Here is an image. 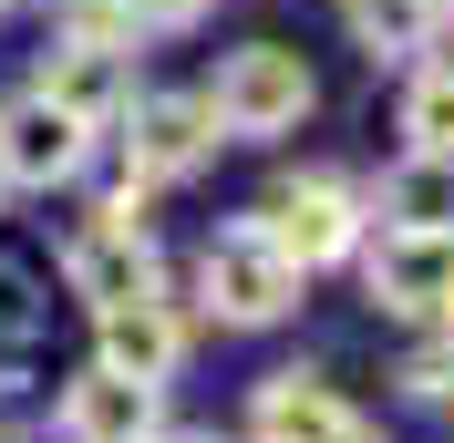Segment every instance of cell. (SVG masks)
I'll return each instance as SVG.
<instances>
[{
	"label": "cell",
	"mask_w": 454,
	"mask_h": 443,
	"mask_svg": "<svg viewBox=\"0 0 454 443\" xmlns=\"http://www.w3.org/2000/svg\"><path fill=\"white\" fill-rule=\"evenodd\" d=\"M197 299L217 309L227 330H269V320H289V299H300V258L248 217V227H227L217 248L197 258Z\"/></svg>",
	"instance_id": "6da1fadb"
},
{
	"label": "cell",
	"mask_w": 454,
	"mask_h": 443,
	"mask_svg": "<svg viewBox=\"0 0 454 443\" xmlns=\"http://www.w3.org/2000/svg\"><path fill=\"white\" fill-rule=\"evenodd\" d=\"M217 124L227 135H289L300 113L320 104V83H310V62L289 52V42H248V52H227L217 62Z\"/></svg>",
	"instance_id": "7a4b0ae2"
},
{
	"label": "cell",
	"mask_w": 454,
	"mask_h": 443,
	"mask_svg": "<svg viewBox=\"0 0 454 443\" xmlns=\"http://www.w3.org/2000/svg\"><path fill=\"white\" fill-rule=\"evenodd\" d=\"M372 299L393 320H444L454 309V227H382V248L362 258Z\"/></svg>",
	"instance_id": "3957f363"
},
{
	"label": "cell",
	"mask_w": 454,
	"mask_h": 443,
	"mask_svg": "<svg viewBox=\"0 0 454 443\" xmlns=\"http://www.w3.org/2000/svg\"><path fill=\"white\" fill-rule=\"evenodd\" d=\"M83 155H93V124H73L52 93L0 104V186H73Z\"/></svg>",
	"instance_id": "277c9868"
},
{
	"label": "cell",
	"mask_w": 454,
	"mask_h": 443,
	"mask_svg": "<svg viewBox=\"0 0 454 443\" xmlns=\"http://www.w3.org/2000/svg\"><path fill=\"white\" fill-rule=\"evenodd\" d=\"M258 227H269V237L300 258V278L362 248V206H351V186H331V175H300V186H279L269 206H258Z\"/></svg>",
	"instance_id": "5b68a950"
},
{
	"label": "cell",
	"mask_w": 454,
	"mask_h": 443,
	"mask_svg": "<svg viewBox=\"0 0 454 443\" xmlns=\"http://www.w3.org/2000/svg\"><path fill=\"white\" fill-rule=\"evenodd\" d=\"M124 124H135V175L145 186H166V175H197L207 155H217V104H207V93H145V104H124Z\"/></svg>",
	"instance_id": "8992f818"
},
{
	"label": "cell",
	"mask_w": 454,
	"mask_h": 443,
	"mask_svg": "<svg viewBox=\"0 0 454 443\" xmlns=\"http://www.w3.org/2000/svg\"><path fill=\"white\" fill-rule=\"evenodd\" d=\"M248 433H258V443H382L331 382H320V371H269L258 402H248Z\"/></svg>",
	"instance_id": "52a82bcc"
},
{
	"label": "cell",
	"mask_w": 454,
	"mask_h": 443,
	"mask_svg": "<svg viewBox=\"0 0 454 443\" xmlns=\"http://www.w3.org/2000/svg\"><path fill=\"white\" fill-rule=\"evenodd\" d=\"M62 278H73V299L83 309H114V299H145L155 289V248H145V217H93L73 248H62Z\"/></svg>",
	"instance_id": "ba28073f"
},
{
	"label": "cell",
	"mask_w": 454,
	"mask_h": 443,
	"mask_svg": "<svg viewBox=\"0 0 454 443\" xmlns=\"http://www.w3.org/2000/svg\"><path fill=\"white\" fill-rule=\"evenodd\" d=\"M155 423H166V382H135L114 361H93L83 382L62 392V433L73 443H155Z\"/></svg>",
	"instance_id": "9c48e42d"
},
{
	"label": "cell",
	"mask_w": 454,
	"mask_h": 443,
	"mask_svg": "<svg viewBox=\"0 0 454 443\" xmlns=\"http://www.w3.org/2000/svg\"><path fill=\"white\" fill-rule=\"evenodd\" d=\"M42 93H52L73 124H114V113L135 104V73H124V42H62L52 62H42Z\"/></svg>",
	"instance_id": "30bf717a"
},
{
	"label": "cell",
	"mask_w": 454,
	"mask_h": 443,
	"mask_svg": "<svg viewBox=\"0 0 454 443\" xmlns=\"http://www.w3.org/2000/svg\"><path fill=\"white\" fill-rule=\"evenodd\" d=\"M93 340H104V361H114V371H135V382H166L176 361H186V320H176L155 289H145V299L93 309Z\"/></svg>",
	"instance_id": "8fae6325"
},
{
	"label": "cell",
	"mask_w": 454,
	"mask_h": 443,
	"mask_svg": "<svg viewBox=\"0 0 454 443\" xmlns=\"http://www.w3.org/2000/svg\"><path fill=\"white\" fill-rule=\"evenodd\" d=\"M372 217L382 227H454V155H424V144H403L382 186H372Z\"/></svg>",
	"instance_id": "7c38bea8"
},
{
	"label": "cell",
	"mask_w": 454,
	"mask_h": 443,
	"mask_svg": "<svg viewBox=\"0 0 454 443\" xmlns=\"http://www.w3.org/2000/svg\"><path fill=\"white\" fill-rule=\"evenodd\" d=\"M444 11L454 0H340V21H351V42H362L372 62H413L444 31Z\"/></svg>",
	"instance_id": "4fadbf2b"
},
{
	"label": "cell",
	"mask_w": 454,
	"mask_h": 443,
	"mask_svg": "<svg viewBox=\"0 0 454 443\" xmlns=\"http://www.w3.org/2000/svg\"><path fill=\"white\" fill-rule=\"evenodd\" d=\"M403 144H424V155H454V62H434L424 83L403 93Z\"/></svg>",
	"instance_id": "5bb4252c"
},
{
	"label": "cell",
	"mask_w": 454,
	"mask_h": 443,
	"mask_svg": "<svg viewBox=\"0 0 454 443\" xmlns=\"http://www.w3.org/2000/svg\"><path fill=\"white\" fill-rule=\"evenodd\" d=\"M403 392H413V402H454V340H444V351H413V361H403Z\"/></svg>",
	"instance_id": "9a60e30c"
},
{
	"label": "cell",
	"mask_w": 454,
	"mask_h": 443,
	"mask_svg": "<svg viewBox=\"0 0 454 443\" xmlns=\"http://www.w3.org/2000/svg\"><path fill=\"white\" fill-rule=\"evenodd\" d=\"M124 21H135V42H145V31H186L197 0H124Z\"/></svg>",
	"instance_id": "2e32d148"
},
{
	"label": "cell",
	"mask_w": 454,
	"mask_h": 443,
	"mask_svg": "<svg viewBox=\"0 0 454 443\" xmlns=\"http://www.w3.org/2000/svg\"><path fill=\"white\" fill-rule=\"evenodd\" d=\"M0 443H31V402H21L11 382H0Z\"/></svg>",
	"instance_id": "e0dca14e"
},
{
	"label": "cell",
	"mask_w": 454,
	"mask_h": 443,
	"mask_svg": "<svg viewBox=\"0 0 454 443\" xmlns=\"http://www.w3.org/2000/svg\"><path fill=\"white\" fill-rule=\"evenodd\" d=\"M155 443H217V433H155Z\"/></svg>",
	"instance_id": "ac0fdd59"
},
{
	"label": "cell",
	"mask_w": 454,
	"mask_h": 443,
	"mask_svg": "<svg viewBox=\"0 0 454 443\" xmlns=\"http://www.w3.org/2000/svg\"><path fill=\"white\" fill-rule=\"evenodd\" d=\"M444 330H454V309H444Z\"/></svg>",
	"instance_id": "d6986e66"
},
{
	"label": "cell",
	"mask_w": 454,
	"mask_h": 443,
	"mask_svg": "<svg viewBox=\"0 0 454 443\" xmlns=\"http://www.w3.org/2000/svg\"><path fill=\"white\" fill-rule=\"evenodd\" d=\"M0 11H11V0H0Z\"/></svg>",
	"instance_id": "ffe728a7"
}]
</instances>
